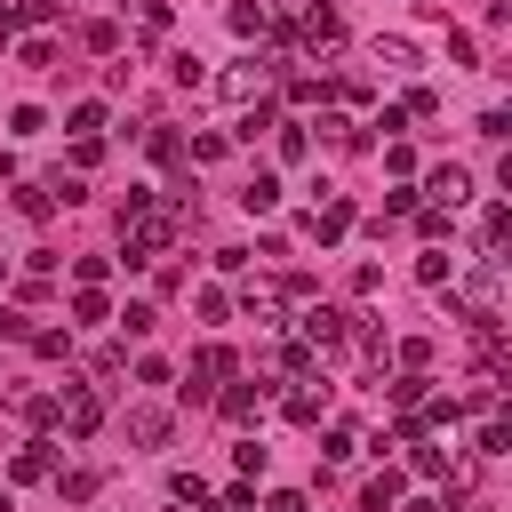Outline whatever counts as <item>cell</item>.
I'll return each mask as SVG.
<instances>
[{
  "mask_svg": "<svg viewBox=\"0 0 512 512\" xmlns=\"http://www.w3.org/2000/svg\"><path fill=\"white\" fill-rule=\"evenodd\" d=\"M56 424H64L72 440H96V424H104V400H96L88 384H64V392H56Z\"/></svg>",
  "mask_w": 512,
  "mask_h": 512,
  "instance_id": "1",
  "label": "cell"
},
{
  "mask_svg": "<svg viewBox=\"0 0 512 512\" xmlns=\"http://www.w3.org/2000/svg\"><path fill=\"white\" fill-rule=\"evenodd\" d=\"M216 384H232V352H224V344H200V352H192V384H184V400H216Z\"/></svg>",
  "mask_w": 512,
  "mask_h": 512,
  "instance_id": "2",
  "label": "cell"
},
{
  "mask_svg": "<svg viewBox=\"0 0 512 512\" xmlns=\"http://www.w3.org/2000/svg\"><path fill=\"white\" fill-rule=\"evenodd\" d=\"M424 192H432V208H448V216H456V208L472 200V168H464V160H440V168L424 176Z\"/></svg>",
  "mask_w": 512,
  "mask_h": 512,
  "instance_id": "3",
  "label": "cell"
},
{
  "mask_svg": "<svg viewBox=\"0 0 512 512\" xmlns=\"http://www.w3.org/2000/svg\"><path fill=\"white\" fill-rule=\"evenodd\" d=\"M296 40H304V48H336V40H344V16H336L328 0H312V8L296 16Z\"/></svg>",
  "mask_w": 512,
  "mask_h": 512,
  "instance_id": "4",
  "label": "cell"
},
{
  "mask_svg": "<svg viewBox=\"0 0 512 512\" xmlns=\"http://www.w3.org/2000/svg\"><path fill=\"white\" fill-rule=\"evenodd\" d=\"M352 336V312H336V304H312L304 312V344H320V352H336Z\"/></svg>",
  "mask_w": 512,
  "mask_h": 512,
  "instance_id": "5",
  "label": "cell"
},
{
  "mask_svg": "<svg viewBox=\"0 0 512 512\" xmlns=\"http://www.w3.org/2000/svg\"><path fill=\"white\" fill-rule=\"evenodd\" d=\"M264 80H272V72H264V64L248 56V64H232V72H224L216 88H224V104H264Z\"/></svg>",
  "mask_w": 512,
  "mask_h": 512,
  "instance_id": "6",
  "label": "cell"
},
{
  "mask_svg": "<svg viewBox=\"0 0 512 512\" xmlns=\"http://www.w3.org/2000/svg\"><path fill=\"white\" fill-rule=\"evenodd\" d=\"M232 32H240V40H264V32H280V8H264V0H232Z\"/></svg>",
  "mask_w": 512,
  "mask_h": 512,
  "instance_id": "7",
  "label": "cell"
},
{
  "mask_svg": "<svg viewBox=\"0 0 512 512\" xmlns=\"http://www.w3.org/2000/svg\"><path fill=\"white\" fill-rule=\"evenodd\" d=\"M264 392H272V384H224V392H216V408H224L232 424H256V408H264Z\"/></svg>",
  "mask_w": 512,
  "mask_h": 512,
  "instance_id": "8",
  "label": "cell"
},
{
  "mask_svg": "<svg viewBox=\"0 0 512 512\" xmlns=\"http://www.w3.org/2000/svg\"><path fill=\"white\" fill-rule=\"evenodd\" d=\"M48 472H56V440H24L8 464V480H48Z\"/></svg>",
  "mask_w": 512,
  "mask_h": 512,
  "instance_id": "9",
  "label": "cell"
},
{
  "mask_svg": "<svg viewBox=\"0 0 512 512\" xmlns=\"http://www.w3.org/2000/svg\"><path fill=\"white\" fill-rule=\"evenodd\" d=\"M240 208H248V216H272V208H280V176H272V168H256V176L240 184Z\"/></svg>",
  "mask_w": 512,
  "mask_h": 512,
  "instance_id": "10",
  "label": "cell"
},
{
  "mask_svg": "<svg viewBox=\"0 0 512 512\" xmlns=\"http://www.w3.org/2000/svg\"><path fill=\"white\" fill-rule=\"evenodd\" d=\"M304 232H312V240H344V232H352V208H344V200H320Z\"/></svg>",
  "mask_w": 512,
  "mask_h": 512,
  "instance_id": "11",
  "label": "cell"
},
{
  "mask_svg": "<svg viewBox=\"0 0 512 512\" xmlns=\"http://www.w3.org/2000/svg\"><path fill=\"white\" fill-rule=\"evenodd\" d=\"M128 440L136 448H160L168 440V408H128Z\"/></svg>",
  "mask_w": 512,
  "mask_h": 512,
  "instance_id": "12",
  "label": "cell"
},
{
  "mask_svg": "<svg viewBox=\"0 0 512 512\" xmlns=\"http://www.w3.org/2000/svg\"><path fill=\"white\" fill-rule=\"evenodd\" d=\"M168 504H192V512H208V480H200V472H168Z\"/></svg>",
  "mask_w": 512,
  "mask_h": 512,
  "instance_id": "13",
  "label": "cell"
},
{
  "mask_svg": "<svg viewBox=\"0 0 512 512\" xmlns=\"http://www.w3.org/2000/svg\"><path fill=\"white\" fill-rule=\"evenodd\" d=\"M24 344H32L40 360H72V328H32Z\"/></svg>",
  "mask_w": 512,
  "mask_h": 512,
  "instance_id": "14",
  "label": "cell"
},
{
  "mask_svg": "<svg viewBox=\"0 0 512 512\" xmlns=\"http://www.w3.org/2000/svg\"><path fill=\"white\" fill-rule=\"evenodd\" d=\"M8 408H16L24 424H56V400H48V392H8Z\"/></svg>",
  "mask_w": 512,
  "mask_h": 512,
  "instance_id": "15",
  "label": "cell"
},
{
  "mask_svg": "<svg viewBox=\"0 0 512 512\" xmlns=\"http://www.w3.org/2000/svg\"><path fill=\"white\" fill-rule=\"evenodd\" d=\"M320 408H328V384H320V392H312V384L288 392V424H320Z\"/></svg>",
  "mask_w": 512,
  "mask_h": 512,
  "instance_id": "16",
  "label": "cell"
},
{
  "mask_svg": "<svg viewBox=\"0 0 512 512\" xmlns=\"http://www.w3.org/2000/svg\"><path fill=\"white\" fill-rule=\"evenodd\" d=\"M392 504H400V472H384V480L360 488V512H392Z\"/></svg>",
  "mask_w": 512,
  "mask_h": 512,
  "instance_id": "17",
  "label": "cell"
},
{
  "mask_svg": "<svg viewBox=\"0 0 512 512\" xmlns=\"http://www.w3.org/2000/svg\"><path fill=\"white\" fill-rule=\"evenodd\" d=\"M376 64H392V72H416V40H376Z\"/></svg>",
  "mask_w": 512,
  "mask_h": 512,
  "instance_id": "18",
  "label": "cell"
},
{
  "mask_svg": "<svg viewBox=\"0 0 512 512\" xmlns=\"http://www.w3.org/2000/svg\"><path fill=\"white\" fill-rule=\"evenodd\" d=\"M16 208H24L32 224H48V216H56V200H48V184H24V192H16Z\"/></svg>",
  "mask_w": 512,
  "mask_h": 512,
  "instance_id": "19",
  "label": "cell"
},
{
  "mask_svg": "<svg viewBox=\"0 0 512 512\" xmlns=\"http://www.w3.org/2000/svg\"><path fill=\"white\" fill-rule=\"evenodd\" d=\"M448 272H456V256H440V248H424V256H416V280H424V288H440Z\"/></svg>",
  "mask_w": 512,
  "mask_h": 512,
  "instance_id": "20",
  "label": "cell"
},
{
  "mask_svg": "<svg viewBox=\"0 0 512 512\" xmlns=\"http://www.w3.org/2000/svg\"><path fill=\"white\" fill-rule=\"evenodd\" d=\"M144 152H152V160H184V136H176V128H152Z\"/></svg>",
  "mask_w": 512,
  "mask_h": 512,
  "instance_id": "21",
  "label": "cell"
},
{
  "mask_svg": "<svg viewBox=\"0 0 512 512\" xmlns=\"http://www.w3.org/2000/svg\"><path fill=\"white\" fill-rule=\"evenodd\" d=\"M504 448H512V432H504V416L488 408V424H480V456H504Z\"/></svg>",
  "mask_w": 512,
  "mask_h": 512,
  "instance_id": "22",
  "label": "cell"
},
{
  "mask_svg": "<svg viewBox=\"0 0 512 512\" xmlns=\"http://www.w3.org/2000/svg\"><path fill=\"white\" fill-rule=\"evenodd\" d=\"M304 152H312V136H304V120H288L280 128V160H304Z\"/></svg>",
  "mask_w": 512,
  "mask_h": 512,
  "instance_id": "23",
  "label": "cell"
},
{
  "mask_svg": "<svg viewBox=\"0 0 512 512\" xmlns=\"http://www.w3.org/2000/svg\"><path fill=\"white\" fill-rule=\"evenodd\" d=\"M48 200H64V208H72V200H88V184H80V176H64V168H56V176H48Z\"/></svg>",
  "mask_w": 512,
  "mask_h": 512,
  "instance_id": "24",
  "label": "cell"
},
{
  "mask_svg": "<svg viewBox=\"0 0 512 512\" xmlns=\"http://www.w3.org/2000/svg\"><path fill=\"white\" fill-rule=\"evenodd\" d=\"M416 232L440 248V240H448V208H416Z\"/></svg>",
  "mask_w": 512,
  "mask_h": 512,
  "instance_id": "25",
  "label": "cell"
},
{
  "mask_svg": "<svg viewBox=\"0 0 512 512\" xmlns=\"http://www.w3.org/2000/svg\"><path fill=\"white\" fill-rule=\"evenodd\" d=\"M72 312H80V320H112V304H104V288H80V296H72Z\"/></svg>",
  "mask_w": 512,
  "mask_h": 512,
  "instance_id": "26",
  "label": "cell"
},
{
  "mask_svg": "<svg viewBox=\"0 0 512 512\" xmlns=\"http://www.w3.org/2000/svg\"><path fill=\"white\" fill-rule=\"evenodd\" d=\"M80 40H88V48H96V56H112V48H120V24H88V32H80Z\"/></svg>",
  "mask_w": 512,
  "mask_h": 512,
  "instance_id": "27",
  "label": "cell"
},
{
  "mask_svg": "<svg viewBox=\"0 0 512 512\" xmlns=\"http://www.w3.org/2000/svg\"><path fill=\"white\" fill-rule=\"evenodd\" d=\"M16 56H24V64H32V72H48V64H56V40H24V48H16Z\"/></svg>",
  "mask_w": 512,
  "mask_h": 512,
  "instance_id": "28",
  "label": "cell"
},
{
  "mask_svg": "<svg viewBox=\"0 0 512 512\" xmlns=\"http://www.w3.org/2000/svg\"><path fill=\"white\" fill-rule=\"evenodd\" d=\"M400 112H408V120H432V112H440V96H432V88H408V104H400Z\"/></svg>",
  "mask_w": 512,
  "mask_h": 512,
  "instance_id": "29",
  "label": "cell"
},
{
  "mask_svg": "<svg viewBox=\"0 0 512 512\" xmlns=\"http://www.w3.org/2000/svg\"><path fill=\"white\" fill-rule=\"evenodd\" d=\"M120 336H152V304H128L120 312Z\"/></svg>",
  "mask_w": 512,
  "mask_h": 512,
  "instance_id": "30",
  "label": "cell"
},
{
  "mask_svg": "<svg viewBox=\"0 0 512 512\" xmlns=\"http://www.w3.org/2000/svg\"><path fill=\"white\" fill-rule=\"evenodd\" d=\"M96 496V472H64V504H88Z\"/></svg>",
  "mask_w": 512,
  "mask_h": 512,
  "instance_id": "31",
  "label": "cell"
},
{
  "mask_svg": "<svg viewBox=\"0 0 512 512\" xmlns=\"http://www.w3.org/2000/svg\"><path fill=\"white\" fill-rule=\"evenodd\" d=\"M256 512H304V496H296V488H272V496H264Z\"/></svg>",
  "mask_w": 512,
  "mask_h": 512,
  "instance_id": "32",
  "label": "cell"
},
{
  "mask_svg": "<svg viewBox=\"0 0 512 512\" xmlns=\"http://www.w3.org/2000/svg\"><path fill=\"white\" fill-rule=\"evenodd\" d=\"M24 16H32V24H56V16H64V0H32Z\"/></svg>",
  "mask_w": 512,
  "mask_h": 512,
  "instance_id": "33",
  "label": "cell"
},
{
  "mask_svg": "<svg viewBox=\"0 0 512 512\" xmlns=\"http://www.w3.org/2000/svg\"><path fill=\"white\" fill-rule=\"evenodd\" d=\"M392 512H448V504H432V496H416V504H392Z\"/></svg>",
  "mask_w": 512,
  "mask_h": 512,
  "instance_id": "34",
  "label": "cell"
},
{
  "mask_svg": "<svg viewBox=\"0 0 512 512\" xmlns=\"http://www.w3.org/2000/svg\"><path fill=\"white\" fill-rule=\"evenodd\" d=\"M8 32H16V8H0V40H8Z\"/></svg>",
  "mask_w": 512,
  "mask_h": 512,
  "instance_id": "35",
  "label": "cell"
},
{
  "mask_svg": "<svg viewBox=\"0 0 512 512\" xmlns=\"http://www.w3.org/2000/svg\"><path fill=\"white\" fill-rule=\"evenodd\" d=\"M0 512H8V488H0Z\"/></svg>",
  "mask_w": 512,
  "mask_h": 512,
  "instance_id": "36",
  "label": "cell"
}]
</instances>
